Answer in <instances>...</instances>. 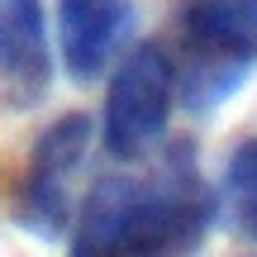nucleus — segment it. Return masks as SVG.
Here are the masks:
<instances>
[{
    "label": "nucleus",
    "instance_id": "1",
    "mask_svg": "<svg viewBox=\"0 0 257 257\" xmlns=\"http://www.w3.org/2000/svg\"><path fill=\"white\" fill-rule=\"evenodd\" d=\"M214 219L219 195L181 138L148 172H114L86 191L72 219V257H195Z\"/></svg>",
    "mask_w": 257,
    "mask_h": 257
},
{
    "label": "nucleus",
    "instance_id": "2",
    "mask_svg": "<svg viewBox=\"0 0 257 257\" xmlns=\"http://www.w3.org/2000/svg\"><path fill=\"white\" fill-rule=\"evenodd\" d=\"M172 81L176 105L210 114L257 72V0H181Z\"/></svg>",
    "mask_w": 257,
    "mask_h": 257
},
{
    "label": "nucleus",
    "instance_id": "3",
    "mask_svg": "<svg viewBox=\"0 0 257 257\" xmlns=\"http://www.w3.org/2000/svg\"><path fill=\"white\" fill-rule=\"evenodd\" d=\"M176 110V81H172V57L162 43H138L134 53L119 57L105 86V110H100V143L110 157L134 162L153 143H162L167 124Z\"/></svg>",
    "mask_w": 257,
    "mask_h": 257
},
{
    "label": "nucleus",
    "instance_id": "4",
    "mask_svg": "<svg viewBox=\"0 0 257 257\" xmlns=\"http://www.w3.org/2000/svg\"><path fill=\"white\" fill-rule=\"evenodd\" d=\"M86 148H91V119L86 114H62L34 138L24 195H19V229L38 233V238H62L72 229L67 181L81 167Z\"/></svg>",
    "mask_w": 257,
    "mask_h": 257
},
{
    "label": "nucleus",
    "instance_id": "5",
    "mask_svg": "<svg viewBox=\"0 0 257 257\" xmlns=\"http://www.w3.org/2000/svg\"><path fill=\"white\" fill-rule=\"evenodd\" d=\"M53 86L43 0H0V110H34Z\"/></svg>",
    "mask_w": 257,
    "mask_h": 257
},
{
    "label": "nucleus",
    "instance_id": "6",
    "mask_svg": "<svg viewBox=\"0 0 257 257\" xmlns=\"http://www.w3.org/2000/svg\"><path fill=\"white\" fill-rule=\"evenodd\" d=\"M128 29H134V0H57L53 5L57 57H62L67 76L81 86L110 72Z\"/></svg>",
    "mask_w": 257,
    "mask_h": 257
},
{
    "label": "nucleus",
    "instance_id": "7",
    "mask_svg": "<svg viewBox=\"0 0 257 257\" xmlns=\"http://www.w3.org/2000/svg\"><path fill=\"white\" fill-rule=\"evenodd\" d=\"M214 195H219V214L229 219V229L257 243V138H243L229 153V167Z\"/></svg>",
    "mask_w": 257,
    "mask_h": 257
}]
</instances>
